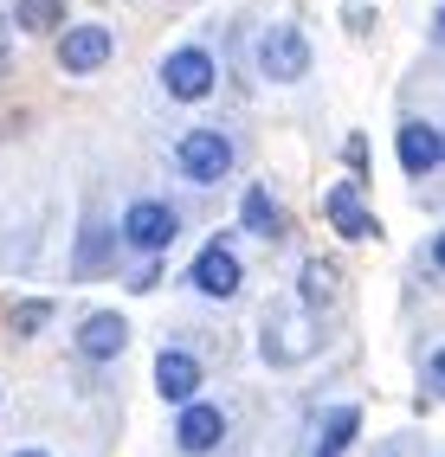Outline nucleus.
I'll use <instances>...</instances> for the list:
<instances>
[{"label":"nucleus","mask_w":445,"mask_h":457,"mask_svg":"<svg viewBox=\"0 0 445 457\" xmlns=\"http://www.w3.org/2000/svg\"><path fill=\"white\" fill-rule=\"evenodd\" d=\"M226 168H232V142H226L220 129H194V136L181 142V174H188V180L214 187V180H226Z\"/></svg>","instance_id":"obj_1"},{"label":"nucleus","mask_w":445,"mask_h":457,"mask_svg":"<svg viewBox=\"0 0 445 457\" xmlns=\"http://www.w3.org/2000/svg\"><path fill=\"white\" fill-rule=\"evenodd\" d=\"M258 65H264V78H278V84L304 78V65H310V39L297 33V26H272V33H264V46H258Z\"/></svg>","instance_id":"obj_2"},{"label":"nucleus","mask_w":445,"mask_h":457,"mask_svg":"<svg viewBox=\"0 0 445 457\" xmlns=\"http://www.w3.org/2000/svg\"><path fill=\"white\" fill-rule=\"evenodd\" d=\"M174 232H181V226H174V206H162V200H136L123 212V238L136 252H162Z\"/></svg>","instance_id":"obj_3"},{"label":"nucleus","mask_w":445,"mask_h":457,"mask_svg":"<svg viewBox=\"0 0 445 457\" xmlns=\"http://www.w3.org/2000/svg\"><path fill=\"white\" fill-rule=\"evenodd\" d=\"M162 84H168V97H181V104H194V97H206V90H214V58H206L200 46H188V52H174L168 65H162Z\"/></svg>","instance_id":"obj_4"},{"label":"nucleus","mask_w":445,"mask_h":457,"mask_svg":"<svg viewBox=\"0 0 445 457\" xmlns=\"http://www.w3.org/2000/svg\"><path fill=\"white\" fill-rule=\"evenodd\" d=\"M155 393H162V400H174V406H194V393H200V361L181 354V348H168V354L155 361Z\"/></svg>","instance_id":"obj_5"},{"label":"nucleus","mask_w":445,"mask_h":457,"mask_svg":"<svg viewBox=\"0 0 445 457\" xmlns=\"http://www.w3.org/2000/svg\"><path fill=\"white\" fill-rule=\"evenodd\" d=\"M188 284L206 290V296H232V290H239V258H232L226 245H206L194 258V270H188Z\"/></svg>","instance_id":"obj_6"},{"label":"nucleus","mask_w":445,"mask_h":457,"mask_svg":"<svg viewBox=\"0 0 445 457\" xmlns=\"http://www.w3.org/2000/svg\"><path fill=\"white\" fill-rule=\"evenodd\" d=\"M104 58H110V33H104V26H71V33L58 39V65H65V71H97Z\"/></svg>","instance_id":"obj_7"},{"label":"nucleus","mask_w":445,"mask_h":457,"mask_svg":"<svg viewBox=\"0 0 445 457\" xmlns=\"http://www.w3.org/2000/svg\"><path fill=\"white\" fill-rule=\"evenodd\" d=\"M123 342H130V328H123V316H116V310H97V316H84V328H78V348L91 354V361H110V354H123Z\"/></svg>","instance_id":"obj_8"},{"label":"nucleus","mask_w":445,"mask_h":457,"mask_svg":"<svg viewBox=\"0 0 445 457\" xmlns=\"http://www.w3.org/2000/svg\"><path fill=\"white\" fill-rule=\"evenodd\" d=\"M394 148H400V168L407 174H432L439 168V129L432 123H400Z\"/></svg>","instance_id":"obj_9"},{"label":"nucleus","mask_w":445,"mask_h":457,"mask_svg":"<svg viewBox=\"0 0 445 457\" xmlns=\"http://www.w3.org/2000/svg\"><path fill=\"white\" fill-rule=\"evenodd\" d=\"M220 432H226V419L206 406V400H194V406L181 412V432H174V438H181V451H214Z\"/></svg>","instance_id":"obj_10"},{"label":"nucleus","mask_w":445,"mask_h":457,"mask_svg":"<svg viewBox=\"0 0 445 457\" xmlns=\"http://www.w3.org/2000/svg\"><path fill=\"white\" fill-rule=\"evenodd\" d=\"M330 226H336V232H348V238H374V232H381V226H374V212L355 200L348 187H336V194H330Z\"/></svg>","instance_id":"obj_11"},{"label":"nucleus","mask_w":445,"mask_h":457,"mask_svg":"<svg viewBox=\"0 0 445 457\" xmlns=\"http://www.w3.org/2000/svg\"><path fill=\"white\" fill-rule=\"evenodd\" d=\"M355 432H362V412H355V406H336L330 419L316 425V457H342V445H348Z\"/></svg>","instance_id":"obj_12"},{"label":"nucleus","mask_w":445,"mask_h":457,"mask_svg":"<svg viewBox=\"0 0 445 457\" xmlns=\"http://www.w3.org/2000/svg\"><path fill=\"white\" fill-rule=\"evenodd\" d=\"M239 220H246L252 232H264V238H272V232H284V220H278V206H272V194H264V187H246Z\"/></svg>","instance_id":"obj_13"},{"label":"nucleus","mask_w":445,"mask_h":457,"mask_svg":"<svg viewBox=\"0 0 445 457\" xmlns=\"http://www.w3.org/2000/svg\"><path fill=\"white\" fill-rule=\"evenodd\" d=\"M13 20L26 26V33H46V26H58V20H65V0H20V7H13Z\"/></svg>","instance_id":"obj_14"},{"label":"nucleus","mask_w":445,"mask_h":457,"mask_svg":"<svg viewBox=\"0 0 445 457\" xmlns=\"http://www.w3.org/2000/svg\"><path fill=\"white\" fill-rule=\"evenodd\" d=\"M110 264V232L104 226H84V238H78V270H104Z\"/></svg>","instance_id":"obj_15"},{"label":"nucleus","mask_w":445,"mask_h":457,"mask_svg":"<svg viewBox=\"0 0 445 457\" xmlns=\"http://www.w3.org/2000/svg\"><path fill=\"white\" fill-rule=\"evenodd\" d=\"M46 316H52V303H20V310H13V335H33Z\"/></svg>","instance_id":"obj_16"},{"label":"nucleus","mask_w":445,"mask_h":457,"mask_svg":"<svg viewBox=\"0 0 445 457\" xmlns=\"http://www.w3.org/2000/svg\"><path fill=\"white\" fill-rule=\"evenodd\" d=\"M304 278H310V303H323V296H330V284H336V270H330V264L316 258V264L304 270Z\"/></svg>","instance_id":"obj_17"},{"label":"nucleus","mask_w":445,"mask_h":457,"mask_svg":"<svg viewBox=\"0 0 445 457\" xmlns=\"http://www.w3.org/2000/svg\"><path fill=\"white\" fill-rule=\"evenodd\" d=\"M426 386H432V393H439V400H445V348H439V354L426 361Z\"/></svg>","instance_id":"obj_18"},{"label":"nucleus","mask_w":445,"mask_h":457,"mask_svg":"<svg viewBox=\"0 0 445 457\" xmlns=\"http://www.w3.org/2000/svg\"><path fill=\"white\" fill-rule=\"evenodd\" d=\"M432 258H439V270H445V232H439V245H432Z\"/></svg>","instance_id":"obj_19"},{"label":"nucleus","mask_w":445,"mask_h":457,"mask_svg":"<svg viewBox=\"0 0 445 457\" xmlns=\"http://www.w3.org/2000/svg\"><path fill=\"white\" fill-rule=\"evenodd\" d=\"M432 33H439V39H445V13H439V26H432Z\"/></svg>","instance_id":"obj_20"},{"label":"nucleus","mask_w":445,"mask_h":457,"mask_svg":"<svg viewBox=\"0 0 445 457\" xmlns=\"http://www.w3.org/2000/svg\"><path fill=\"white\" fill-rule=\"evenodd\" d=\"M439 162H445V136H439Z\"/></svg>","instance_id":"obj_21"},{"label":"nucleus","mask_w":445,"mask_h":457,"mask_svg":"<svg viewBox=\"0 0 445 457\" xmlns=\"http://www.w3.org/2000/svg\"><path fill=\"white\" fill-rule=\"evenodd\" d=\"M20 457H46V451H20Z\"/></svg>","instance_id":"obj_22"}]
</instances>
